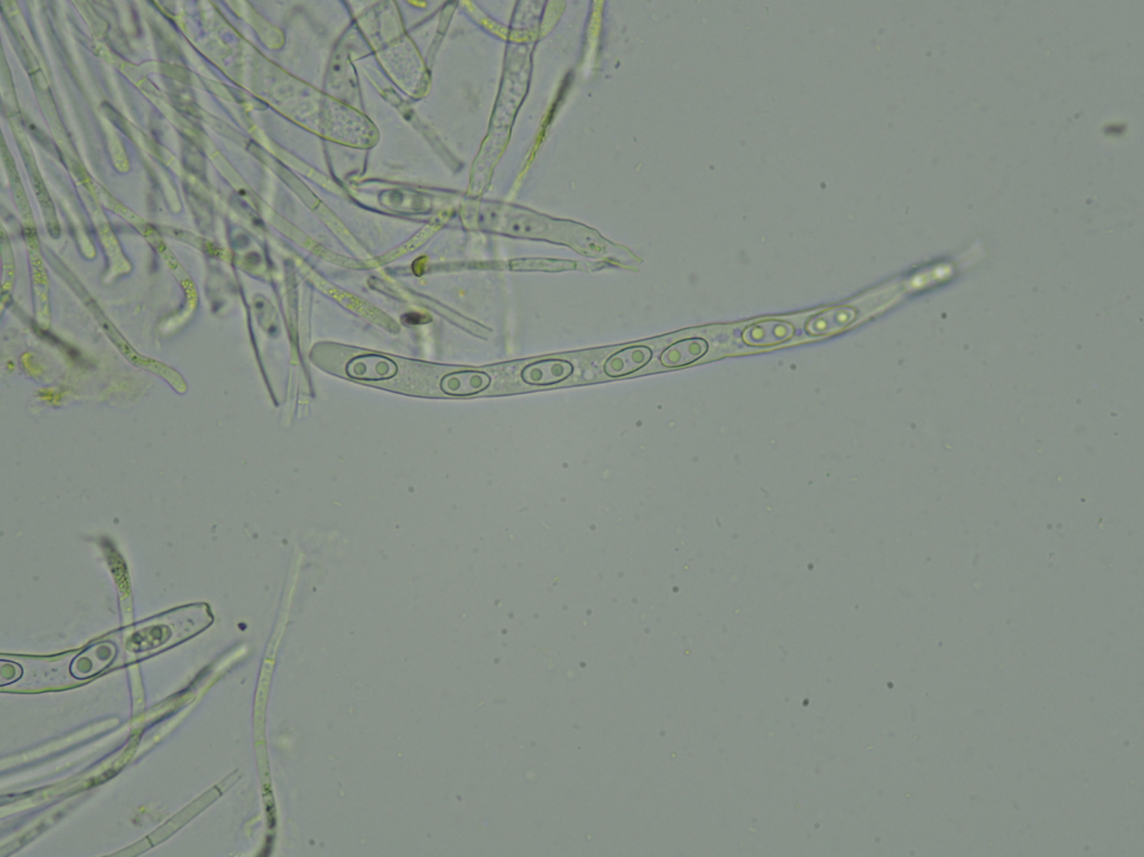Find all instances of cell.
<instances>
[{
	"label": "cell",
	"instance_id": "obj_1",
	"mask_svg": "<svg viewBox=\"0 0 1144 857\" xmlns=\"http://www.w3.org/2000/svg\"><path fill=\"white\" fill-rule=\"evenodd\" d=\"M574 371L570 362L550 358L525 367L521 372V378L530 386H552L566 381Z\"/></svg>",
	"mask_w": 1144,
	"mask_h": 857
},
{
	"label": "cell",
	"instance_id": "obj_2",
	"mask_svg": "<svg viewBox=\"0 0 1144 857\" xmlns=\"http://www.w3.org/2000/svg\"><path fill=\"white\" fill-rule=\"evenodd\" d=\"M857 317L858 311L853 306L840 305L829 308L810 318L806 323V331L813 336H830L852 325Z\"/></svg>",
	"mask_w": 1144,
	"mask_h": 857
},
{
	"label": "cell",
	"instance_id": "obj_3",
	"mask_svg": "<svg viewBox=\"0 0 1144 857\" xmlns=\"http://www.w3.org/2000/svg\"><path fill=\"white\" fill-rule=\"evenodd\" d=\"M795 327L788 322L763 321L745 328L743 340L750 346H775L792 338Z\"/></svg>",
	"mask_w": 1144,
	"mask_h": 857
},
{
	"label": "cell",
	"instance_id": "obj_4",
	"mask_svg": "<svg viewBox=\"0 0 1144 857\" xmlns=\"http://www.w3.org/2000/svg\"><path fill=\"white\" fill-rule=\"evenodd\" d=\"M653 357V352L646 346H631L624 348L611 356L605 363L607 376L619 377L633 375L640 368L648 366Z\"/></svg>",
	"mask_w": 1144,
	"mask_h": 857
},
{
	"label": "cell",
	"instance_id": "obj_5",
	"mask_svg": "<svg viewBox=\"0 0 1144 857\" xmlns=\"http://www.w3.org/2000/svg\"><path fill=\"white\" fill-rule=\"evenodd\" d=\"M708 351L709 344L703 338H685L666 348L660 363L666 367H682L700 360Z\"/></svg>",
	"mask_w": 1144,
	"mask_h": 857
},
{
	"label": "cell",
	"instance_id": "obj_6",
	"mask_svg": "<svg viewBox=\"0 0 1144 857\" xmlns=\"http://www.w3.org/2000/svg\"><path fill=\"white\" fill-rule=\"evenodd\" d=\"M491 382V377L484 372H460L442 378V390L451 396H471L485 391Z\"/></svg>",
	"mask_w": 1144,
	"mask_h": 857
},
{
	"label": "cell",
	"instance_id": "obj_7",
	"mask_svg": "<svg viewBox=\"0 0 1144 857\" xmlns=\"http://www.w3.org/2000/svg\"><path fill=\"white\" fill-rule=\"evenodd\" d=\"M348 375L362 380H384L396 375L394 362L382 356L357 357L348 366Z\"/></svg>",
	"mask_w": 1144,
	"mask_h": 857
},
{
	"label": "cell",
	"instance_id": "obj_8",
	"mask_svg": "<svg viewBox=\"0 0 1144 857\" xmlns=\"http://www.w3.org/2000/svg\"><path fill=\"white\" fill-rule=\"evenodd\" d=\"M540 223L529 217H517L511 222V231L516 233H531L539 232Z\"/></svg>",
	"mask_w": 1144,
	"mask_h": 857
}]
</instances>
